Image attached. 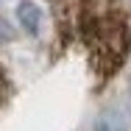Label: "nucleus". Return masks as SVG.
I'll list each match as a JSON object with an SVG mask.
<instances>
[{"instance_id": "nucleus-3", "label": "nucleus", "mask_w": 131, "mask_h": 131, "mask_svg": "<svg viewBox=\"0 0 131 131\" xmlns=\"http://www.w3.org/2000/svg\"><path fill=\"white\" fill-rule=\"evenodd\" d=\"M11 39H14V28H11L8 20L0 17V45H3V42H11Z\"/></svg>"}, {"instance_id": "nucleus-2", "label": "nucleus", "mask_w": 131, "mask_h": 131, "mask_svg": "<svg viewBox=\"0 0 131 131\" xmlns=\"http://www.w3.org/2000/svg\"><path fill=\"white\" fill-rule=\"evenodd\" d=\"M92 131H128V126H126V117L117 109H106V112L98 114Z\"/></svg>"}, {"instance_id": "nucleus-1", "label": "nucleus", "mask_w": 131, "mask_h": 131, "mask_svg": "<svg viewBox=\"0 0 131 131\" xmlns=\"http://www.w3.org/2000/svg\"><path fill=\"white\" fill-rule=\"evenodd\" d=\"M14 17H17V25L23 28L28 36H39V34H42L45 14H42V8H39L34 0H20L17 8H14Z\"/></svg>"}, {"instance_id": "nucleus-4", "label": "nucleus", "mask_w": 131, "mask_h": 131, "mask_svg": "<svg viewBox=\"0 0 131 131\" xmlns=\"http://www.w3.org/2000/svg\"><path fill=\"white\" fill-rule=\"evenodd\" d=\"M128 95H131V92H128Z\"/></svg>"}]
</instances>
